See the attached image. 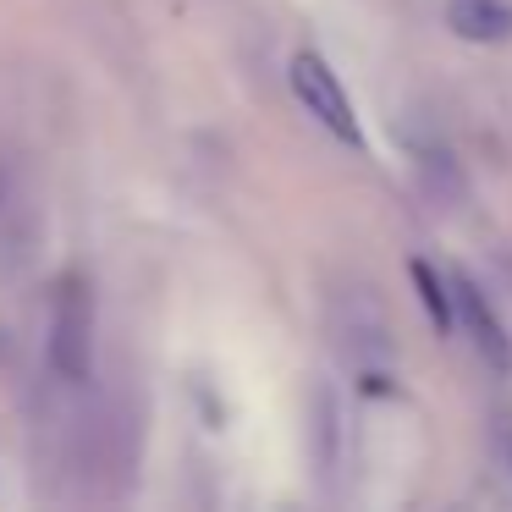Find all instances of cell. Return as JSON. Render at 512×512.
<instances>
[{
	"mask_svg": "<svg viewBox=\"0 0 512 512\" xmlns=\"http://www.w3.org/2000/svg\"><path fill=\"white\" fill-rule=\"evenodd\" d=\"M331 336L342 347L347 369H353L358 391L369 397H391L397 391V336H391L386 303L358 281L331 298Z\"/></svg>",
	"mask_w": 512,
	"mask_h": 512,
	"instance_id": "cell-1",
	"label": "cell"
},
{
	"mask_svg": "<svg viewBox=\"0 0 512 512\" xmlns=\"http://www.w3.org/2000/svg\"><path fill=\"white\" fill-rule=\"evenodd\" d=\"M50 369H56L61 386H89L94 380V287L67 270L56 281V298H50Z\"/></svg>",
	"mask_w": 512,
	"mask_h": 512,
	"instance_id": "cell-2",
	"label": "cell"
},
{
	"mask_svg": "<svg viewBox=\"0 0 512 512\" xmlns=\"http://www.w3.org/2000/svg\"><path fill=\"white\" fill-rule=\"evenodd\" d=\"M287 78H292V94H298V105L325 127V133L342 138L347 149H364V127H358V116H353V100H347L342 78L325 67V56H314V50H298V56H292V72H287Z\"/></svg>",
	"mask_w": 512,
	"mask_h": 512,
	"instance_id": "cell-3",
	"label": "cell"
},
{
	"mask_svg": "<svg viewBox=\"0 0 512 512\" xmlns=\"http://www.w3.org/2000/svg\"><path fill=\"white\" fill-rule=\"evenodd\" d=\"M309 463L325 496H342V474H347V413L331 380L309 386Z\"/></svg>",
	"mask_w": 512,
	"mask_h": 512,
	"instance_id": "cell-4",
	"label": "cell"
},
{
	"mask_svg": "<svg viewBox=\"0 0 512 512\" xmlns=\"http://www.w3.org/2000/svg\"><path fill=\"white\" fill-rule=\"evenodd\" d=\"M452 303H457V325L474 336V353L485 358L496 375H512V336L501 331V320H496V309H490V298L463 276V270H452Z\"/></svg>",
	"mask_w": 512,
	"mask_h": 512,
	"instance_id": "cell-5",
	"label": "cell"
},
{
	"mask_svg": "<svg viewBox=\"0 0 512 512\" xmlns=\"http://www.w3.org/2000/svg\"><path fill=\"white\" fill-rule=\"evenodd\" d=\"M408 155H413V171H419L424 193H430L435 204L457 210V204L468 199V182H463V171H457V155H452L446 144H435V138H408Z\"/></svg>",
	"mask_w": 512,
	"mask_h": 512,
	"instance_id": "cell-6",
	"label": "cell"
},
{
	"mask_svg": "<svg viewBox=\"0 0 512 512\" xmlns=\"http://www.w3.org/2000/svg\"><path fill=\"white\" fill-rule=\"evenodd\" d=\"M446 23L468 45H507L512 39V0H446Z\"/></svg>",
	"mask_w": 512,
	"mask_h": 512,
	"instance_id": "cell-7",
	"label": "cell"
},
{
	"mask_svg": "<svg viewBox=\"0 0 512 512\" xmlns=\"http://www.w3.org/2000/svg\"><path fill=\"white\" fill-rule=\"evenodd\" d=\"M408 276H413V287H419V303H424V314H430V325L446 336V331L457 325L452 276H441V270H435V265H424V259H413V265H408Z\"/></svg>",
	"mask_w": 512,
	"mask_h": 512,
	"instance_id": "cell-8",
	"label": "cell"
},
{
	"mask_svg": "<svg viewBox=\"0 0 512 512\" xmlns=\"http://www.w3.org/2000/svg\"><path fill=\"white\" fill-rule=\"evenodd\" d=\"M0 215H6V182H0Z\"/></svg>",
	"mask_w": 512,
	"mask_h": 512,
	"instance_id": "cell-9",
	"label": "cell"
}]
</instances>
